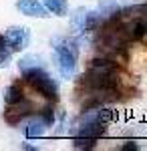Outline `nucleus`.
<instances>
[{"label":"nucleus","mask_w":147,"mask_h":151,"mask_svg":"<svg viewBox=\"0 0 147 151\" xmlns=\"http://www.w3.org/2000/svg\"><path fill=\"white\" fill-rule=\"evenodd\" d=\"M79 40L68 36H55L53 48L57 55V65L63 77H73L77 73V57H79Z\"/></svg>","instance_id":"obj_1"},{"label":"nucleus","mask_w":147,"mask_h":151,"mask_svg":"<svg viewBox=\"0 0 147 151\" xmlns=\"http://www.w3.org/2000/svg\"><path fill=\"white\" fill-rule=\"evenodd\" d=\"M24 81L28 83L32 89H36L43 97L53 99V101L57 99L58 85L45 69H32V70H28V73H24Z\"/></svg>","instance_id":"obj_2"},{"label":"nucleus","mask_w":147,"mask_h":151,"mask_svg":"<svg viewBox=\"0 0 147 151\" xmlns=\"http://www.w3.org/2000/svg\"><path fill=\"white\" fill-rule=\"evenodd\" d=\"M4 38H6V45L12 52H18L30 45V30L26 26H10L6 30Z\"/></svg>","instance_id":"obj_3"},{"label":"nucleus","mask_w":147,"mask_h":151,"mask_svg":"<svg viewBox=\"0 0 147 151\" xmlns=\"http://www.w3.org/2000/svg\"><path fill=\"white\" fill-rule=\"evenodd\" d=\"M34 111V105L32 101H28L26 97H22L20 101H16V103L8 105V111H6V115L4 119L10 123V125H16V123H20L24 117H28L30 113Z\"/></svg>","instance_id":"obj_4"},{"label":"nucleus","mask_w":147,"mask_h":151,"mask_svg":"<svg viewBox=\"0 0 147 151\" xmlns=\"http://www.w3.org/2000/svg\"><path fill=\"white\" fill-rule=\"evenodd\" d=\"M16 8L22 12L24 16H34V18H48L50 14L45 8V4H40L38 0H18Z\"/></svg>","instance_id":"obj_5"},{"label":"nucleus","mask_w":147,"mask_h":151,"mask_svg":"<svg viewBox=\"0 0 147 151\" xmlns=\"http://www.w3.org/2000/svg\"><path fill=\"white\" fill-rule=\"evenodd\" d=\"M46 127H50V125H48L40 115H36V117H32V119L26 123V127H24V135H26L28 139L43 137V135L46 133Z\"/></svg>","instance_id":"obj_6"},{"label":"nucleus","mask_w":147,"mask_h":151,"mask_svg":"<svg viewBox=\"0 0 147 151\" xmlns=\"http://www.w3.org/2000/svg\"><path fill=\"white\" fill-rule=\"evenodd\" d=\"M119 2L117 0H101L99 4H97V8H95V12L101 16L103 20L105 18H109V16H113V14H117L119 12Z\"/></svg>","instance_id":"obj_7"},{"label":"nucleus","mask_w":147,"mask_h":151,"mask_svg":"<svg viewBox=\"0 0 147 151\" xmlns=\"http://www.w3.org/2000/svg\"><path fill=\"white\" fill-rule=\"evenodd\" d=\"M18 69L20 73H28V70L32 69H43V57H38V55H26L18 60Z\"/></svg>","instance_id":"obj_8"},{"label":"nucleus","mask_w":147,"mask_h":151,"mask_svg":"<svg viewBox=\"0 0 147 151\" xmlns=\"http://www.w3.org/2000/svg\"><path fill=\"white\" fill-rule=\"evenodd\" d=\"M85 20H87V10L85 8H77V10L71 14V28L77 32V35H85Z\"/></svg>","instance_id":"obj_9"},{"label":"nucleus","mask_w":147,"mask_h":151,"mask_svg":"<svg viewBox=\"0 0 147 151\" xmlns=\"http://www.w3.org/2000/svg\"><path fill=\"white\" fill-rule=\"evenodd\" d=\"M45 8L48 12H53L55 16H67L68 4L67 0H45Z\"/></svg>","instance_id":"obj_10"},{"label":"nucleus","mask_w":147,"mask_h":151,"mask_svg":"<svg viewBox=\"0 0 147 151\" xmlns=\"http://www.w3.org/2000/svg\"><path fill=\"white\" fill-rule=\"evenodd\" d=\"M24 97L22 93V89H20V85H10L8 89H6V93H4V101H6V105H12V103H16V101H20Z\"/></svg>","instance_id":"obj_11"},{"label":"nucleus","mask_w":147,"mask_h":151,"mask_svg":"<svg viewBox=\"0 0 147 151\" xmlns=\"http://www.w3.org/2000/svg\"><path fill=\"white\" fill-rule=\"evenodd\" d=\"M73 145H75V149H93L97 145V139L87 137V135H77L73 139Z\"/></svg>","instance_id":"obj_12"},{"label":"nucleus","mask_w":147,"mask_h":151,"mask_svg":"<svg viewBox=\"0 0 147 151\" xmlns=\"http://www.w3.org/2000/svg\"><path fill=\"white\" fill-rule=\"evenodd\" d=\"M6 48H8V45H6V38L0 35V52H2V50H6Z\"/></svg>","instance_id":"obj_13"},{"label":"nucleus","mask_w":147,"mask_h":151,"mask_svg":"<svg viewBox=\"0 0 147 151\" xmlns=\"http://www.w3.org/2000/svg\"><path fill=\"white\" fill-rule=\"evenodd\" d=\"M137 147H139L137 143H127V145H123V149H125V151H129V149H137Z\"/></svg>","instance_id":"obj_14"}]
</instances>
